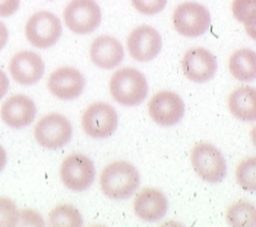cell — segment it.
Segmentation results:
<instances>
[{
    "label": "cell",
    "mask_w": 256,
    "mask_h": 227,
    "mask_svg": "<svg viewBox=\"0 0 256 227\" xmlns=\"http://www.w3.org/2000/svg\"><path fill=\"white\" fill-rule=\"evenodd\" d=\"M127 48L134 59L138 62H149L160 54L162 37L152 26H138L128 35Z\"/></svg>",
    "instance_id": "cell-11"
},
{
    "label": "cell",
    "mask_w": 256,
    "mask_h": 227,
    "mask_svg": "<svg viewBox=\"0 0 256 227\" xmlns=\"http://www.w3.org/2000/svg\"><path fill=\"white\" fill-rule=\"evenodd\" d=\"M6 164V150L3 149V146L0 145V172L3 171Z\"/></svg>",
    "instance_id": "cell-30"
},
{
    "label": "cell",
    "mask_w": 256,
    "mask_h": 227,
    "mask_svg": "<svg viewBox=\"0 0 256 227\" xmlns=\"http://www.w3.org/2000/svg\"><path fill=\"white\" fill-rule=\"evenodd\" d=\"M20 220L21 222H18V225H28V226H43L44 225L40 215L30 209H25L22 213H20Z\"/></svg>",
    "instance_id": "cell-26"
},
{
    "label": "cell",
    "mask_w": 256,
    "mask_h": 227,
    "mask_svg": "<svg viewBox=\"0 0 256 227\" xmlns=\"http://www.w3.org/2000/svg\"><path fill=\"white\" fill-rule=\"evenodd\" d=\"M229 70L237 80L248 81L256 78V56L251 49L236 50L229 58Z\"/></svg>",
    "instance_id": "cell-19"
},
{
    "label": "cell",
    "mask_w": 256,
    "mask_h": 227,
    "mask_svg": "<svg viewBox=\"0 0 256 227\" xmlns=\"http://www.w3.org/2000/svg\"><path fill=\"white\" fill-rule=\"evenodd\" d=\"M190 162L196 173L210 184H219L226 176L224 156L211 143H197L192 150Z\"/></svg>",
    "instance_id": "cell-3"
},
{
    "label": "cell",
    "mask_w": 256,
    "mask_h": 227,
    "mask_svg": "<svg viewBox=\"0 0 256 227\" xmlns=\"http://www.w3.org/2000/svg\"><path fill=\"white\" fill-rule=\"evenodd\" d=\"M255 88L240 87L229 96V111L244 122H254L256 119Z\"/></svg>",
    "instance_id": "cell-18"
},
{
    "label": "cell",
    "mask_w": 256,
    "mask_h": 227,
    "mask_svg": "<svg viewBox=\"0 0 256 227\" xmlns=\"http://www.w3.org/2000/svg\"><path fill=\"white\" fill-rule=\"evenodd\" d=\"M90 54L92 62L97 67L110 70L122 63L124 58V49L116 37L101 35L91 44Z\"/></svg>",
    "instance_id": "cell-16"
},
{
    "label": "cell",
    "mask_w": 256,
    "mask_h": 227,
    "mask_svg": "<svg viewBox=\"0 0 256 227\" xmlns=\"http://www.w3.org/2000/svg\"><path fill=\"white\" fill-rule=\"evenodd\" d=\"M25 34L30 44L39 49L54 47L62 35V25L54 13L42 10L28 18Z\"/></svg>",
    "instance_id": "cell-4"
},
{
    "label": "cell",
    "mask_w": 256,
    "mask_h": 227,
    "mask_svg": "<svg viewBox=\"0 0 256 227\" xmlns=\"http://www.w3.org/2000/svg\"><path fill=\"white\" fill-rule=\"evenodd\" d=\"M182 70L189 80L206 83L218 71V62L212 53L204 48H192L182 57Z\"/></svg>",
    "instance_id": "cell-12"
},
{
    "label": "cell",
    "mask_w": 256,
    "mask_h": 227,
    "mask_svg": "<svg viewBox=\"0 0 256 227\" xmlns=\"http://www.w3.org/2000/svg\"><path fill=\"white\" fill-rule=\"evenodd\" d=\"M185 112L182 97L171 90H162L152 97L149 102V115L156 124L172 127L182 119Z\"/></svg>",
    "instance_id": "cell-10"
},
{
    "label": "cell",
    "mask_w": 256,
    "mask_h": 227,
    "mask_svg": "<svg viewBox=\"0 0 256 227\" xmlns=\"http://www.w3.org/2000/svg\"><path fill=\"white\" fill-rule=\"evenodd\" d=\"M109 89L112 97L119 105L138 106L146 98L148 81L144 75L132 67H124L114 72L110 79Z\"/></svg>",
    "instance_id": "cell-2"
},
{
    "label": "cell",
    "mask_w": 256,
    "mask_h": 227,
    "mask_svg": "<svg viewBox=\"0 0 256 227\" xmlns=\"http://www.w3.org/2000/svg\"><path fill=\"white\" fill-rule=\"evenodd\" d=\"M237 181L240 186L247 191L256 190V158L244 159V162L238 165L237 168Z\"/></svg>",
    "instance_id": "cell-23"
},
{
    "label": "cell",
    "mask_w": 256,
    "mask_h": 227,
    "mask_svg": "<svg viewBox=\"0 0 256 227\" xmlns=\"http://www.w3.org/2000/svg\"><path fill=\"white\" fill-rule=\"evenodd\" d=\"M8 36H10L8 28H6V26L4 25L3 22L0 21V50L6 47V41H8Z\"/></svg>",
    "instance_id": "cell-29"
},
{
    "label": "cell",
    "mask_w": 256,
    "mask_h": 227,
    "mask_svg": "<svg viewBox=\"0 0 256 227\" xmlns=\"http://www.w3.org/2000/svg\"><path fill=\"white\" fill-rule=\"evenodd\" d=\"M8 89H10V79L6 75V72L0 70V100L6 96Z\"/></svg>",
    "instance_id": "cell-28"
},
{
    "label": "cell",
    "mask_w": 256,
    "mask_h": 227,
    "mask_svg": "<svg viewBox=\"0 0 256 227\" xmlns=\"http://www.w3.org/2000/svg\"><path fill=\"white\" fill-rule=\"evenodd\" d=\"M82 127L86 134L92 138L110 137L118 127V114L109 103H92L83 112Z\"/></svg>",
    "instance_id": "cell-9"
},
{
    "label": "cell",
    "mask_w": 256,
    "mask_h": 227,
    "mask_svg": "<svg viewBox=\"0 0 256 227\" xmlns=\"http://www.w3.org/2000/svg\"><path fill=\"white\" fill-rule=\"evenodd\" d=\"M20 212L16 204L8 198H0V227L17 226Z\"/></svg>",
    "instance_id": "cell-24"
},
{
    "label": "cell",
    "mask_w": 256,
    "mask_h": 227,
    "mask_svg": "<svg viewBox=\"0 0 256 227\" xmlns=\"http://www.w3.org/2000/svg\"><path fill=\"white\" fill-rule=\"evenodd\" d=\"M35 140L40 146L54 150L65 146L72 140V127L69 119L61 114H48L35 127Z\"/></svg>",
    "instance_id": "cell-8"
},
{
    "label": "cell",
    "mask_w": 256,
    "mask_h": 227,
    "mask_svg": "<svg viewBox=\"0 0 256 227\" xmlns=\"http://www.w3.org/2000/svg\"><path fill=\"white\" fill-rule=\"evenodd\" d=\"M64 19L75 34H91L100 26L101 9L96 0H72L64 10Z\"/></svg>",
    "instance_id": "cell-6"
},
{
    "label": "cell",
    "mask_w": 256,
    "mask_h": 227,
    "mask_svg": "<svg viewBox=\"0 0 256 227\" xmlns=\"http://www.w3.org/2000/svg\"><path fill=\"white\" fill-rule=\"evenodd\" d=\"M61 181L69 190L84 191L92 186L96 168L91 159L83 154H72L62 162L60 169Z\"/></svg>",
    "instance_id": "cell-7"
},
{
    "label": "cell",
    "mask_w": 256,
    "mask_h": 227,
    "mask_svg": "<svg viewBox=\"0 0 256 227\" xmlns=\"http://www.w3.org/2000/svg\"><path fill=\"white\" fill-rule=\"evenodd\" d=\"M226 221L234 227L255 226V207L248 202H237L226 211Z\"/></svg>",
    "instance_id": "cell-20"
},
{
    "label": "cell",
    "mask_w": 256,
    "mask_h": 227,
    "mask_svg": "<svg viewBox=\"0 0 256 227\" xmlns=\"http://www.w3.org/2000/svg\"><path fill=\"white\" fill-rule=\"evenodd\" d=\"M131 1L134 9L146 16H153L162 12L167 5V0H131Z\"/></svg>",
    "instance_id": "cell-25"
},
{
    "label": "cell",
    "mask_w": 256,
    "mask_h": 227,
    "mask_svg": "<svg viewBox=\"0 0 256 227\" xmlns=\"http://www.w3.org/2000/svg\"><path fill=\"white\" fill-rule=\"evenodd\" d=\"M138 185L140 173L134 165L127 162L110 163L100 176L101 190L110 199H128L138 190Z\"/></svg>",
    "instance_id": "cell-1"
},
{
    "label": "cell",
    "mask_w": 256,
    "mask_h": 227,
    "mask_svg": "<svg viewBox=\"0 0 256 227\" xmlns=\"http://www.w3.org/2000/svg\"><path fill=\"white\" fill-rule=\"evenodd\" d=\"M232 10L236 18L246 26L248 34L255 37L256 0H233Z\"/></svg>",
    "instance_id": "cell-22"
},
{
    "label": "cell",
    "mask_w": 256,
    "mask_h": 227,
    "mask_svg": "<svg viewBox=\"0 0 256 227\" xmlns=\"http://www.w3.org/2000/svg\"><path fill=\"white\" fill-rule=\"evenodd\" d=\"M2 119L6 125L21 129L32 124L36 116V106L34 101L24 94L10 97L2 106Z\"/></svg>",
    "instance_id": "cell-15"
},
{
    "label": "cell",
    "mask_w": 256,
    "mask_h": 227,
    "mask_svg": "<svg viewBox=\"0 0 256 227\" xmlns=\"http://www.w3.org/2000/svg\"><path fill=\"white\" fill-rule=\"evenodd\" d=\"M174 26L176 31L186 37H198L208 31L211 14L206 6L196 1H186L174 12Z\"/></svg>",
    "instance_id": "cell-5"
},
{
    "label": "cell",
    "mask_w": 256,
    "mask_h": 227,
    "mask_svg": "<svg viewBox=\"0 0 256 227\" xmlns=\"http://www.w3.org/2000/svg\"><path fill=\"white\" fill-rule=\"evenodd\" d=\"M50 226H69L78 227L83 225L82 215L72 206H58L50 211L48 217Z\"/></svg>",
    "instance_id": "cell-21"
},
{
    "label": "cell",
    "mask_w": 256,
    "mask_h": 227,
    "mask_svg": "<svg viewBox=\"0 0 256 227\" xmlns=\"http://www.w3.org/2000/svg\"><path fill=\"white\" fill-rule=\"evenodd\" d=\"M43 59L32 50L16 53L10 63V72L13 80L22 85H32L40 80L44 75Z\"/></svg>",
    "instance_id": "cell-14"
},
{
    "label": "cell",
    "mask_w": 256,
    "mask_h": 227,
    "mask_svg": "<svg viewBox=\"0 0 256 227\" xmlns=\"http://www.w3.org/2000/svg\"><path fill=\"white\" fill-rule=\"evenodd\" d=\"M84 88V75L74 67H60L48 79V89L60 100H75L83 93Z\"/></svg>",
    "instance_id": "cell-13"
},
{
    "label": "cell",
    "mask_w": 256,
    "mask_h": 227,
    "mask_svg": "<svg viewBox=\"0 0 256 227\" xmlns=\"http://www.w3.org/2000/svg\"><path fill=\"white\" fill-rule=\"evenodd\" d=\"M21 0H0V17H10L18 10Z\"/></svg>",
    "instance_id": "cell-27"
},
{
    "label": "cell",
    "mask_w": 256,
    "mask_h": 227,
    "mask_svg": "<svg viewBox=\"0 0 256 227\" xmlns=\"http://www.w3.org/2000/svg\"><path fill=\"white\" fill-rule=\"evenodd\" d=\"M134 213L140 220L156 222L162 220L168 211V202L164 194L156 189H144L134 203Z\"/></svg>",
    "instance_id": "cell-17"
}]
</instances>
